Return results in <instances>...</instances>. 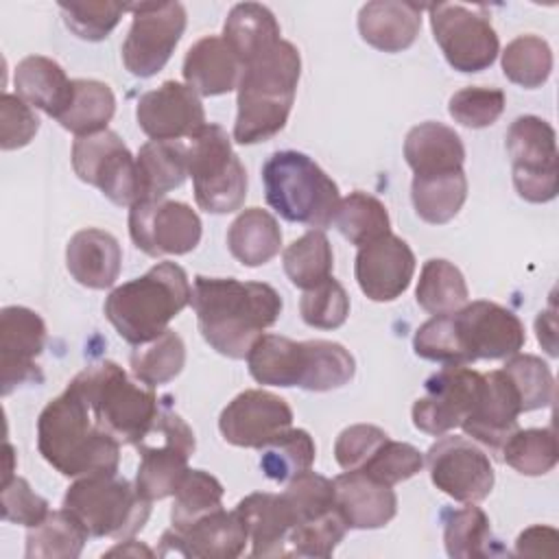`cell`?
<instances>
[{"label": "cell", "mask_w": 559, "mask_h": 559, "mask_svg": "<svg viewBox=\"0 0 559 559\" xmlns=\"http://www.w3.org/2000/svg\"><path fill=\"white\" fill-rule=\"evenodd\" d=\"M190 304L205 343L227 358H247L251 345L282 314L280 293L264 282L197 275Z\"/></svg>", "instance_id": "cell-1"}, {"label": "cell", "mask_w": 559, "mask_h": 559, "mask_svg": "<svg viewBox=\"0 0 559 559\" xmlns=\"http://www.w3.org/2000/svg\"><path fill=\"white\" fill-rule=\"evenodd\" d=\"M526 343L520 317L496 301H472L452 314L424 321L413 349L419 358L441 365H469L476 360H507Z\"/></svg>", "instance_id": "cell-2"}, {"label": "cell", "mask_w": 559, "mask_h": 559, "mask_svg": "<svg viewBox=\"0 0 559 559\" xmlns=\"http://www.w3.org/2000/svg\"><path fill=\"white\" fill-rule=\"evenodd\" d=\"M120 445L96 424L90 404L72 382L39 413L37 450L48 465L68 478L116 474Z\"/></svg>", "instance_id": "cell-3"}, {"label": "cell", "mask_w": 559, "mask_h": 559, "mask_svg": "<svg viewBox=\"0 0 559 559\" xmlns=\"http://www.w3.org/2000/svg\"><path fill=\"white\" fill-rule=\"evenodd\" d=\"M299 76V50L286 39L245 66L236 87L238 114L231 138L238 144H258L277 135L286 127Z\"/></svg>", "instance_id": "cell-4"}, {"label": "cell", "mask_w": 559, "mask_h": 559, "mask_svg": "<svg viewBox=\"0 0 559 559\" xmlns=\"http://www.w3.org/2000/svg\"><path fill=\"white\" fill-rule=\"evenodd\" d=\"M192 288L175 262H157L144 275L116 286L105 299V317L131 345H142L168 330V323L190 304Z\"/></svg>", "instance_id": "cell-5"}, {"label": "cell", "mask_w": 559, "mask_h": 559, "mask_svg": "<svg viewBox=\"0 0 559 559\" xmlns=\"http://www.w3.org/2000/svg\"><path fill=\"white\" fill-rule=\"evenodd\" d=\"M72 384L90 404L96 424L124 445H138L162 411L153 386L133 382L114 360L87 365Z\"/></svg>", "instance_id": "cell-6"}, {"label": "cell", "mask_w": 559, "mask_h": 559, "mask_svg": "<svg viewBox=\"0 0 559 559\" xmlns=\"http://www.w3.org/2000/svg\"><path fill=\"white\" fill-rule=\"evenodd\" d=\"M266 203L288 223L323 229L334 221L338 186L306 153L277 151L262 166Z\"/></svg>", "instance_id": "cell-7"}, {"label": "cell", "mask_w": 559, "mask_h": 559, "mask_svg": "<svg viewBox=\"0 0 559 559\" xmlns=\"http://www.w3.org/2000/svg\"><path fill=\"white\" fill-rule=\"evenodd\" d=\"M68 509L85 526L90 537L133 539L151 515V500L140 496L135 483L116 474H94L76 478L66 496Z\"/></svg>", "instance_id": "cell-8"}, {"label": "cell", "mask_w": 559, "mask_h": 559, "mask_svg": "<svg viewBox=\"0 0 559 559\" xmlns=\"http://www.w3.org/2000/svg\"><path fill=\"white\" fill-rule=\"evenodd\" d=\"M188 175L194 201L207 214H229L242 207L247 170L223 127L207 122L188 138Z\"/></svg>", "instance_id": "cell-9"}, {"label": "cell", "mask_w": 559, "mask_h": 559, "mask_svg": "<svg viewBox=\"0 0 559 559\" xmlns=\"http://www.w3.org/2000/svg\"><path fill=\"white\" fill-rule=\"evenodd\" d=\"M513 186L528 203H548L559 192L557 135L539 116H518L507 129Z\"/></svg>", "instance_id": "cell-10"}, {"label": "cell", "mask_w": 559, "mask_h": 559, "mask_svg": "<svg viewBox=\"0 0 559 559\" xmlns=\"http://www.w3.org/2000/svg\"><path fill=\"white\" fill-rule=\"evenodd\" d=\"M148 435L155 441L146 437L135 445L140 452L135 489L153 502L175 493L183 474L190 469L188 459L194 454L197 441L192 428L168 406H162Z\"/></svg>", "instance_id": "cell-11"}, {"label": "cell", "mask_w": 559, "mask_h": 559, "mask_svg": "<svg viewBox=\"0 0 559 559\" xmlns=\"http://www.w3.org/2000/svg\"><path fill=\"white\" fill-rule=\"evenodd\" d=\"M428 13L435 41L456 72H480L496 61L500 41L483 7L439 2L430 4Z\"/></svg>", "instance_id": "cell-12"}, {"label": "cell", "mask_w": 559, "mask_h": 559, "mask_svg": "<svg viewBox=\"0 0 559 559\" xmlns=\"http://www.w3.org/2000/svg\"><path fill=\"white\" fill-rule=\"evenodd\" d=\"M131 28L122 44L124 68L140 79L157 74L175 52L186 31V9L181 2H135Z\"/></svg>", "instance_id": "cell-13"}, {"label": "cell", "mask_w": 559, "mask_h": 559, "mask_svg": "<svg viewBox=\"0 0 559 559\" xmlns=\"http://www.w3.org/2000/svg\"><path fill=\"white\" fill-rule=\"evenodd\" d=\"M72 168L76 177L98 188L116 205L140 201L138 164L116 131L76 138L72 144Z\"/></svg>", "instance_id": "cell-14"}, {"label": "cell", "mask_w": 559, "mask_h": 559, "mask_svg": "<svg viewBox=\"0 0 559 559\" xmlns=\"http://www.w3.org/2000/svg\"><path fill=\"white\" fill-rule=\"evenodd\" d=\"M199 214L181 201L144 199L129 210V236L151 258L190 253L201 240Z\"/></svg>", "instance_id": "cell-15"}, {"label": "cell", "mask_w": 559, "mask_h": 559, "mask_svg": "<svg viewBox=\"0 0 559 559\" xmlns=\"http://www.w3.org/2000/svg\"><path fill=\"white\" fill-rule=\"evenodd\" d=\"M424 463L432 485L456 502H480L491 493L496 483L487 452L467 437L441 435L428 448Z\"/></svg>", "instance_id": "cell-16"}, {"label": "cell", "mask_w": 559, "mask_h": 559, "mask_svg": "<svg viewBox=\"0 0 559 559\" xmlns=\"http://www.w3.org/2000/svg\"><path fill=\"white\" fill-rule=\"evenodd\" d=\"M424 389L413 404V424L426 435L441 437L472 413L483 389V373L467 365H443L424 382Z\"/></svg>", "instance_id": "cell-17"}, {"label": "cell", "mask_w": 559, "mask_h": 559, "mask_svg": "<svg viewBox=\"0 0 559 559\" xmlns=\"http://www.w3.org/2000/svg\"><path fill=\"white\" fill-rule=\"evenodd\" d=\"M290 424L293 411L288 402L264 389L238 393L218 417V430L227 443L255 450L290 428Z\"/></svg>", "instance_id": "cell-18"}, {"label": "cell", "mask_w": 559, "mask_h": 559, "mask_svg": "<svg viewBox=\"0 0 559 559\" xmlns=\"http://www.w3.org/2000/svg\"><path fill=\"white\" fill-rule=\"evenodd\" d=\"M46 345L44 319L26 306H7L0 310V371L2 395L22 384L41 382L35 358Z\"/></svg>", "instance_id": "cell-19"}, {"label": "cell", "mask_w": 559, "mask_h": 559, "mask_svg": "<svg viewBox=\"0 0 559 559\" xmlns=\"http://www.w3.org/2000/svg\"><path fill=\"white\" fill-rule=\"evenodd\" d=\"M135 118L151 140H188L207 124L199 94L179 81H164L142 94Z\"/></svg>", "instance_id": "cell-20"}, {"label": "cell", "mask_w": 559, "mask_h": 559, "mask_svg": "<svg viewBox=\"0 0 559 559\" xmlns=\"http://www.w3.org/2000/svg\"><path fill=\"white\" fill-rule=\"evenodd\" d=\"M159 542V555L175 552L192 559H236L245 552L249 535L238 511H225L221 507L183 531L170 526Z\"/></svg>", "instance_id": "cell-21"}, {"label": "cell", "mask_w": 559, "mask_h": 559, "mask_svg": "<svg viewBox=\"0 0 559 559\" xmlns=\"http://www.w3.org/2000/svg\"><path fill=\"white\" fill-rule=\"evenodd\" d=\"M415 273V253L406 240L386 234L365 247H358L354 275L360 290L371 301H393L411 284Z\"/></svg>", "instance_id": "cell-22"}, {"label": "cell", "mask_w": 559, "mask_h": 559, "mask_svg": "<svg viewBox=\"0 0 559 559\" xmlns=\"http://www.w3.org/2000/svg\"><path fill=\"white\" fill-rule=\"evenodd\" d=\"M520 413L522 406L515 386L502 369H496L483 373L480 395L461 428L472 441L500 452L504 441L518 430Z\"/></svg>", "instance_id": "cell-23"}, {"label": "cell", "mask_w": 559, "mask_h": 559, "mask_svg": "<svg viewBox=\"0 0 559 559\" xmlns=\"http://www.w3.org/2000/svg\"><path fill=\"white\" fill-rule=\"evenodd\" d=\"M334 502L347 528H382L397 513V496L393 487L360 469L343 472L334 478Z\"/></svg>", "instance_id": "cell-24"}, {"label": "cell", "mask_w": 559, "mask_h": 559, "mask_svg": "<svg viewBox=\"0 0 559 559\" xmlns=\"http://www.w3.org/2000/svg\"><path fill=\"white\" fill-rule=\"evenodd\" d=\"M66 266L85 288L105 290L116 284L122 266L120 242L105 229H79L66 247Z\"/></svg>", "instance_id": "cell-25"}, {"label": "cell", "mask_w": 559, "mask_h": 559, "mask_svg": "<svg viewBox=\"0 0 559 559\" xmlns=\"http://www.w3.org/2000/svg\"><path fill=\"white\" fill-rule=\"evenodd\" d=\"M421 9L415 2L373 0L358 11L360 37L382 52H402L419 35Z\"/></svg>", "instance_id": "cell-26"}, {"label": "cell", "mask_w": 559, "mask_h": 559, "mask_svg": "<svg viewBox=\"0 0 559 559\" xmlns=\"http://www.w3.org/2000/svg\"><path fill=\"white\" fill-rule=\"evenodd\" d=\"M236 511L245 522L251 557H288L293 515L282 493H249L236 504Z\"/></svg>", "instance_id": "cell-27"}, {"label": "cell", "mask_w": 559, "mask_h": 559, "mask_svg": "<svg viewBox=\"0 0 559 559\" xmlns=\"http://www.w3.org/2000/svg\"><path fill=\"white\" fill-rule=\"evenodd\" d=\"M183 79L199 96H221L238 87L242 63L218 35L194 41L183 59Z\"/></svg>", "instance_id": "cell-28"}, {"label": "cell", "mask_w": 559, "mask_h": 559, "mask_svg": "<svg viewBox=\"0 0 559 559\" xmlns=\"http://www.w3.org/2000/svg\"><path fill=\"white\" fill-rule=\"evenodd\" d=\"M223 41L245 68L282 41L280 24L269 7L260 2H240L234 4L225 17Z\"/></svg>", "instance_id": "cell-29"}, {"label": "cell", "mask_w": 559, "mask_h": 559, "mask_svg": "<svg viewBox=\"0 0 559 559\" xmlns=\"http://www.w3.org/2000/svg\"><path fill=\"white\" fill-rule=\"evenodd\" d=\"M13 85L22 100L55 120L66 111L72 98V81L66 70L44 55L24 57L15 66Z\"/></svg>", "instance_id": "cell-30"}, {"label": "cell", "mask_w": 559, "mask_h": 559, "mask_svg": "<svg viewBox=\"0 0 559 559\" xmlns=\"http://www.w3.org/2000/svg\"><path fill=\"white\" fill-rule=\"evenodd\" d=\"M404 159L413 175L463 170L465 146L454 129L443 122L426 120L406 133Z\"/></svg>", "instance_id": "cell-31"}, {"label": "cell", "mask_w": 559, "mask_h": 559, "mask_svg": "<svg viewBox=\"0 0 559 559\" xmlns=\"http://www.w3.org/2000/svg\"><path fill=\"white\" fill-rule=\"evenodd\" d=\"M356 373L354 356L334 341H299L295 386L323 393L345 386Z\"/></svg>", "instance_id": "cell-32"}, {"label": "cell", "mask_w": 559, "mask_h": 559, "mask_svg": "<svg viewBox=\"0 0 559 559\" xmlns=\"http://www.w3.org/2000/svg\"><path fill=\"white\" fill-rule=\"evenodd\" d=\"M140 201L164 199L188 177V142L148 140L135 155Z\"/></svg>", "instance_id": "cell-33"}, {"label": "cell", "mask_w": 559, "mask_h": 559, "mask_svg": "<svg viewBox=\"0 0 559 559\" xmlns=\"http://www.w3.org/2000/svg\"><path fill=\"white\" fill-rule=\"evenodd\" d=\"M227 249L245 266H262L282 249V229L262 207L242 210L227 229Z\"/></svg>", "instance_id": "cell-34"}, {"label": "cell", "mask_w": 559, "mask_h": 559, "mask_svg": "<svg viewBox=\"0 0 559 559\" xmlns=\"http://www.w3.org/2000/svg\"><path fill=\"white\" fill-rule=\"evenodd\" d=\"M411 199L421 221L430 225L450 223L467 199V177L463 170L413 175Z\"/></svg>", "instance_id": "cell-35"}, {"label": "cell", "mask_w": 559, "mask_h": 559, "mask_svg": "<svg viewBox=\"0 0 559 559\" xmlns=\"http://www.w3.org/2000/svg\"><path fill=\"white\" fill-rule=\"evenodd\" d=\"M116 111L111 87L94 79H72V98L57 122L76 138L94 135L107 129Z\"/></svg>", "instance_id": "cell-36"}, {"label": "cell", "mask_w": 559, "mask_h": 559, "mask_svg": "<svg viewBox=\"0 0 559 559\" xmlns=\"http://www.w3.org/2000/svg\"><path fill=\"white\" fill-rule=\"evenodd\" d=\"M85 526L68 509L50 511L39 524L28 526V559H76L87 542Z\"/></svg>", "instance_id": "cell-37"}, {"label": "cell", "mask_w": 559, "mask_h": 559, "mask_svg": "<svg viewBox=\"0 0 559 559\" xmlns=\"http://www.w3.org/2000/svg\"><path fill=\"white\" fill-rule=\"evenodd\" d=\"M443 544L445 552L454 559H478L498 552V539L491 535L489 518L476 502L445 513Z\"/></svg>", "instance_id": "cell-38"}, {"label": "cell", "mask_w": 559, "mask_h": 559, "mask_svg": "<svg viewBox=\"0 0 559 559\" xmlns=\"http://www.w3.org/2000/svg\"><path fill=\"white\" fill-rule=\"evenodd\" d=\"M469 290L459 266L443 258H430L424 262L415 299L419 308L435 314H452L467 304Z\"/></svg>", "instance_id": "cell-39"}, {"label": "cell", "mask_w": 559, "mask_h": 559, "mask_svg": "<svg viewBox=\"0 0 559 559\" xmlns=\"http://www.w3.org/2000/svg\"><path fill=\"white\" fill-rule=\"evenodd\" d=\"M336 229L345 240L356 247H365L386 234H391V218L380 199L367 192H349L338 201L334 212Z\"/></svg>", "instance_id": "cell-40"}, {"label": "cell", "mask_w": 559, "mask_h": 559, "mask_svg": "<svg viewBox=\"0 0 559 559\" xmlns=\"http://www.w3.org/2000/svg\"><path fill=\"white\" fill-rule=\"evenodd\" d=\"M129 362L138 382L153 389L166 384L175 380L186 365L183 338L168 328L157 338L142 345H133Z\"/></svg>", "instance_id": "cell-41"}, {"label": "cell", "mask_w": 559, "mask_h": 559, "mask_svg": "<svg viewBox=\"0 0 559 559\" xmlns=\"http://www.w3.org/2000/svg\"><path fill=\"white\" fill-rule=\"evenodd\" d=\"M282 264L297 288L308 290L328 280L334 269V253L323 229H310L293 240L282 253Z\"/></svg>", "instance_id": "cell-42"}, {"label": "cell", "mask_w": 559, "mask_h": 559, "mask_svg": "<svg viewBox=\"0 0 559 559\" xmlns=\"http://www.w3.org/2000/svg\"><path fill=\"white\" fill-rule=\"evenodd\" d=\"M314 456L317 445L310 432L304 428H286L260 448V469L275 483H288L301 472H308Z\"/></svg>", "instance_id": "cell-43"}, {"label": "cell", "mask_w": 559, "mask_h": 559, "mask_svg": "<svg viewBox=\"0 0 559 559\" xmlns=\"http://www.w3.org/2000/svg\"><path fill=\"white\" fill-rule=\"evenodd\" d=\"M504 76L526 90L542 87L552 72V50L539 35H518L502 50Z\"/></svg>", "instance_id": "cell-44"}, {"label": "cell", "mask_w": 559, "mask_h": 559, "mask_svg": "<svg viewBox=\"0 0 559 559\" xmlns=\"http://www.w3.org/2000/svg\"><path fill=\"white\" fill-rule=\"evenodd\" d=\"M223 507V485L203 469H188L173 493L170 524L177 531L188 528L199 518Z\"/></svg>", "instance_id": "cell-45"}, {"label": "cell", "mask_w": 559, "mask_h": 559, "mask_svg": "<svg viewBox=\"0 0 559 559\" xmlns=\"http://www.w3.org/2000/svg\"><path fill=\"white\" fill-rule=\"evenodd\" d=\"M502 461L522 476H544L557 465L552 428H518L500 450Z\"/></svg>", "instance_id": "cell-46"}, {"label": "cell", "mask_w": 559, "mask_h": 559, "mask_svg": "<svg viewBox=\"0 0 559 559\" xmlns=\"http://www.w3.org/2000/svg\"><path fill=\"white\" fill-rule=\"evenodd\" d=\"M502 371L509 376L520 397L522 413L550 406L555 400V378L550 367L533 354H513L507 358Z\"/></svg>", "instance_id": "cell-47"}, {"label": "cell", "mask_w": 559, "mask_h": 559, "mask_svg": "<svg viewBox=\"0 0 559 559\" xmlns=\"http://www.w3.org/2000/svg\"><path fill=\"white\" fill-rule=\"evenodd\" d=\"M282 498L293 515V526L317 520L336 509L334 480L310 469L290 478L282 491Z\"/></svg>", "instance_id": "cell-48"}, {"label": "cell", "mask_w": 559, "mask_h": 559, "mask_svg": "<svg viewBox=\"0 0 559 559\" xmlns=\"http://www.w3.org/2000/svg\"><path fill=\"white\" fill-rule=\"evenodd\" d=\"M299 312L306 325L317 330H336L347 321L349 297L338 280L332 275L321 284L304 290Z\"/></svg>", "instance_id": "cell-49"}, {"label": "cell", "mask_w": 559, "mask_h": 559, "mask_svg": "<svg viewBox=\"0 0 559 559\" xmlns=\"http://www.w3.org/2000/svg\"><path fill=\"white\" fill-rule=\"evenodd\" d=\"M347 524L334 509L317 520L293 526L288 535V557H330L343 542Z\"/></svg>", "instance_id": "cell-50"}, {"label": "cell", "mask_w": 559, "mask_h": 559, "mask_svg": "<svg viewBox=\"0 0 559 559\" xmlns=\"http://www.w3.org/2000/svg\"><path fill=\"white\" fill-rule=\"evenodd\" d=\"M504 105H507V98L502 90L485 87V85H467L450 96L448 114L452 116L454 122L463 127L483 129L493 124L502 116Z\"/></svg>", "instance_id": "cell-51"}, {"label": "cell", "mask_w": 559, "mask_h": 559, "mask_svg": "<svg viewBox=\"0 0 559 559\" xmlns=\"http://www.w3.org/2000/svg\"><path fill=\"white\" fill-rule=\"evenodd\" d=\"M66 26L85 41L105 39L120 22L129 4L120 2H59Z\"/></svg>", "instance_id": "cell-52"}, {"label": "cell", "mask_w": 559, "mask_h": 559, "mask_svg": "<svg viewBox=\"0 0 559 559\" xmlns=\"http://www.w3.org/2000/svg\"><path fill=\"white\" fill-rule=\"evenodd\" d=\"M421 467H424V454L415 445L386 439L371 454V459L360 467V472L393 487V485L415 476Z\"/></svg>", "instance_id": "cell-53"}, {"label": "cell", "mask_w": 559, "mask_h": 559, "mask_svg": "<svg viewBox=\"0 0 559 559\" xmlns=\"http://www.w3.org/2000/svg\"><path fill=\"white\" fill-rule=\"evenodd\" d=\"M386 439L389 435L373 424H354L336 437L334 459L345 472L360 469Z\"/></svg>", "instance_id": "cell-54"}, {"label": "cell", "mask_w": 559, "mask_h": 559, "mask_svg": "<svg viewBox=\"0 0 559 559\" xmlns=\"http://www.w3.org/2000/svg\"><path fill=\"white\" fill-rule=\"evenodd\" d=\"M39 129V120L31 105L17 94H2L0 98V146L13 151L26 146Z\"/></svg>", "instance_id": "cell-55"}, {"label": "cell", "mask_w": 559, "mask_h": 559, "mask_svg": "<svg viewBox=\"0 0 559 559\" xmlns=\"http://www.w3.org/2000/svg\"><path fill=\"white\" fill-rule=\"evenodd\" d=\"M2 520L22 524V526H35L39 524L48 513V500L41 498L31 489L26 478L13 476L11 480L2 483Z\"/></svg>", "instance_id": "cell-56"}, {"label": "cell", "mask_w": 559, "mask_h": 559, "mask_svg": "<svg viewBox=\"0 0 559 559\" xmlns=\"http://www.w3.org/2000/svg\"><path fill=\"white\" fill-rule=\"evenodd\" d=\"M557 542L559 533L552 526L535 524L522 531L515 539V555L526 557H555L557 555Z\"/></svg>", "instance_id": "cell-57"}, {"label": "cell", "mask_w": 559, "mask_h": 559, "mask_svg": "<svg viewBox=\"0 0 559 559\" xmlns=\"http://www.w3.org/2000/svg\"><path fill=\"white\" fill-rule=\"evenodd\" d=\"M535 332H537V341L544 345V349L550 356H557V321H555V310H546L539 312L535 319Z\"/></svg>", "instance_id": "cell-58"}, {"label": "cell", "mask_w": 559, "mask_h": 559, "mask_svg": "<svg viewBox=\"0 0 559 559\" xmlns=\"http://www.w3.org/2000/svg\"><path fill=\"white\" fill-rule=\"evenodd\" d=\"M107 557H111V555H131V557H140V555H146V557H153V550L151 548H146L144 544H140V542H135V539H124L122 544H118V546H114L111 550H107L105 552Z\"/></svg>", "instance_id": "cell-59"}]
</instances>
